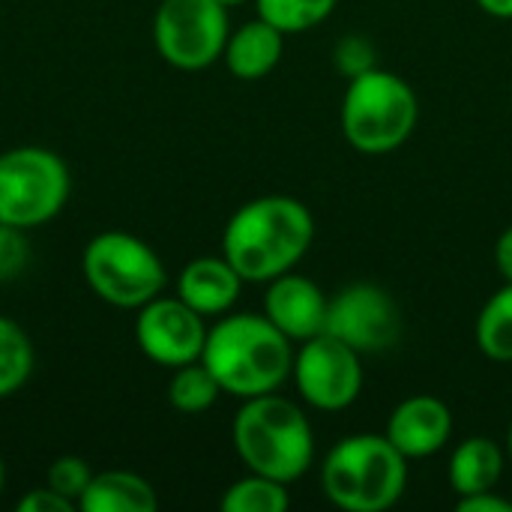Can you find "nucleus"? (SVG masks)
Returning a JSON list of instances; mask_svg holds the SVG:
<instances>
[{"instance_id":"7","label":"nucleus","mask_w":512,"mask_h":512,"mask_svg":"<svg viewBox=\"0 0 512 512\" xmlns=\"http://www.w3.org/2000/svg\"><path fill=\"white\" fill-rule=\"evenodd\" d=\"M69 192L72 177L60 153L33 144L0 153V222L33 231L63 210Z\"/></svg>"},{"instance_id":"16","label":"nucleus","mask_w":512,"mask_h":512,"mask_svg":"<svg viewBox=\"0 0 512 512\" xmlns=\"http://www.w3.org/2000/svg\"><path fill=\"white\" fill-rule=\"evenodd\" d=\"M156 507V489L132 471H99L78 498L81 512H153Z\"/></svg>"},{"instance_id":"27","label":"nucleus","mask_w":512,"mask_h":512,"mask_svg":"<svg viewBox=\"0 0 512 512\" xmlns=\"http://www.w3.org/2000/svg\"><path fill=\"white\" fill-rule=\"evenodd\" d=\"M459 512H512L510 498H501L495 489L489 492H477V495H465L456 501Z\"/></svg>"},{"instance_id":"22","label":"nucleus","mask_w":512,"mask_h":512,"mask_svg":"<svg viewBox=\"0 0 512 512\" xmlns=\"http://www.w3.org/2000/svg\"><path fill=\"white\" fill-rule=\"evenodd\" d=\"M336 3L339 0H255V9L282 33H306L327 21Z\"/></svg>"},{"instance_id":"1","label":"nucleus","mask_w":512,"mask_h":512,"mask_svg":"<svg viewBox=\"0 0 512 512\" xmlns=\"http://www.w3.org/2000/svg\"><path fill=\"white\" fill-rule=\"evenodd\" d=\"M315 240L312 210L291 195H261L246 201L222 231V255L243 282H273L291 273Z\"/></svg>"},{"instance_id":"19","label":"nucleus","mask_w":512,"mask_h":512,"mask_svg":"<svg viewBox=\"0 0 512 512\" xmlns=\"http://www.w3.org/2000/svg\"><path fill=\"white\" fill-rule=\"evenodd\" d=\"M36 351L30 336L12 318L0 315V399L15 396L33 375Z\"/></svg>"},{"instance_id":"12","label":"nucleus","mask_w":512,"mask_h":512,"mask_svg":"<svg viewBox=\"0 0 512 512\" xmlns=\"http://www.w3.org/2000/svg\"><path fill=\"white\" fill-rule=\"evenodd\" d=\"M327 306H330V297L309 276H300L291 270L267 282L264 315L279 333H285L297 345L324 333Z\"/></svg>"},{"instance_id":"10","label":"nucleus","mask_w":512,"mask_h":512,"mask_svg":"<svg viewBox=\"0 0 512 512\" xmlns=\"http://www.w3.org/2000/svg\"><path fill=\"white\" fill-rule=\"evenodd\" d=\"M324 333L351 345L363 357L381 354L399 342L402 312L387 288L375 282H354L330 297Z\"/></svg>"},{"instance_id":"29","label":"nucleus","mask_w":512,"mask_h":512,"mask_svg":"<svg viewBox=\"0 0 512 512\" xmlns=\"http://www.w3.org/2000/svg\"><path fill=\"white\" fill-rule=\"evenodd\" d=\"M477 6L492 18H504V21L512 18V0H477Z\"/></svg>"},{"instance_id":"5","label":"nucleus","mask_w":512,"mask_h":512,"mask_svg":"<svg viewBox=\"0 0 512 512\" xmlns=\"http://www.w3.org/2000/svg\"><path fill=\"white\" fill-rule=\"evenodd\" d=\"M420 102L414 87L387 69H369L348 78L342 96V135L366 156L399 150L417 129Z\"/></svg>"},{"instance_id":"2","label":"nucleus","mask_w":512,"mask_h":512,"mask_svg":"<svg viewBox=\"0 0 512 512\" xmlns=\"http://www.w3.org/2000/svg\"><path fill=\"white\" fill-rule=\"evenodd\" d=\"M201 363L213 372L222 393L252 399L276 393L294 369V342L261 312H228L210 330Z\"/></svg>"},{"instance_id":"25","label":"nucleus","mask_w":512,"mask_h":512,"mask_svg":"<svg viewBox=\"0 0 512 512\" xmlns=\"http://www.w3.org/2000/svg\"><path fill=\"white\" fill-rule=\"evenodd\" d=\"M27 258H30V249H27L24 231L0 222V282L15 279L27 267Z\"/></svg>"},{"instance_id":"32","label":"nucleus","mask_w":512,"mask_h":512,"mask_svg":"<svg viewBox=\"0 0 512 512\" xmlns=\"http://www.w3.org/2000/svg\"><path fill=\"white\" fill-rule=\"evenodd\" d=\"M507 456L512 459V420H510V429H507Z\"/></svg>"},{"instance_id":"31","label":"nucleus","mask_w":512,"mask_h":512,"mask_svg":"<svg viewBox=\"0 0 512 512\" xmlns=\"http://www.w3.org/2000/svg\"><path fill=\"white\" fill-rule=\"evenodd\" d=\"M222 6H228V9H234V6H243V3H249V0H219Z\"/></svg>"},{"instance_id":"17","label":"nucleus","mask_w":512,"mask_h":512,"mask_svg":"<svg viewBox=\"0 0 512 512\" xmlns=\"http://www.w3.org/2000/svg\"><path fill=\"white\" fill-rule=\"evenodd\" d=\"M450 489L465 498L477 492H489L501 483L504 474V450L483 435L465 438L450 456Z\"/></svg>"},{"instance_id":"26","label":"nucleus","mask_w":512,"mask_h":512,"mask_svg":"<svg viewBox=\"0 0 512 512\" xmlns=\"http://www.w3.org/2000/svg\"><path fill=\"white\" fill-rule=\"evenodd\" d=\"M18 512H72L75 504L69 498H63L60 492H54L51 486H42V489H30L24 498H18L15 504Z\"/></svg>"},{"instance_id":"13","label":"nucleus","mask_w":512,"mask_h":512,"mask_svg":"<svg viewBox=\"0 0 512 512\" xmlns=\"http://www.w3.org/2000/svg\"><path fill=\"white\" fill-rule=\"evenodd\" d=\"M384 435L405 459H429L447 447L453 435V414L438 396L417 393L393 408Z\"/></svg>"},{"instance_id":"30","label":"nucleus","mask_w":512,"mask_h":512,"mask_svg":"<svg viewBox=\"0 0 512 512\" xmlns=\"http://www.w3.org/2000/svg\"><path fill=\"white\" fill-rule=\"evenodd\" d=\"M3 486H6V465H3V456H0V495H3Z\"/></svg>"},{"instance_id":"3","label":"nucleus","mask_w":512,"mask_h":512,"mask_svg":"<svg viewBox=\"0 0 512 512\" xmlns=\"http://www.w3.org/2000/svg\"><path fill=\"white\" fill-rule=\"evenodd\" d=\"M231 441L246 471L288 486L315 465L312 423L297 402L279 393L243 399L231 423Z\"/></svg>"},{"instance_id":"6","label":"nucleus","mask_w":512,"mask_h":512,"mask_svg":"<svg viewBox=\"0 0 512 512\" xmlns=\"http://www.w3.org/2000/svg\"><path fill=\"white\" fill-rule=\"evenodd\" d=\"M81 273L102 303L132 312L156 300L168 282L156 249L126 231L96 234L81 252Z\"/></svg>"},{"instance_id":"18","label":"nucleus","mask_w":512,"mask_h":512,"mask_svg":"<svg viewBox=\"0 0 512 512\" xmlns=\"http://www.w3.org/2000/svg\"><path fill=\"white\" fill-rule=\"evenodd\" d=\"M477 348L495 360L512 363V282H504L477 315Z\"/></svg>"},{"instance_id":"23","label":"nucleus","mask_w":512,"mask_h":512,"mask_svg":"<svg viewBox=\"0 0 512 512\" xmlns=\"http://www.w3.org/2000/svg\"><path fill=\"white\" fill-rule=\"evenodd\" d=\"M93 468H90V462L87 459H81V456H57L51 465H48V471H45V486H51L54 492H60L63 498H69L75 507H78V498L84 495V489L90 486V480H93Z\"/></svg>"},{"instance_id":"21","label":"nucleus","mask_w":512,"mask_h":512,"mask_svg":"<svg viewBox=\"0 0 512 512\" xmlns=\"http://www.w3.org/2000/svg\"><path fill=\"white\" fill-rule=\"evenodd\" d=\"M219 507L225 512H285L291 507L288 483L249 471L243 480L225 489Z\"/></svg>"},{"instance_id":"4","label":"nucleus","mask_w":512,"mask_h":512,"mask_svg":"<svg viewBox=\"0 0 512 512\" xmlns=\"http://www.w3.org/2000/svg\"><path fill=\"white\" fill-rule=\"evenodd\" d=\"M408 486V459L387 435H348L330 447L321 465V489L345 512H384Z\"/></svg>"},{"instance_id":"9","label":"nucleus","mask_w":512,"mask_h":512,"mask_svg":"<svg viewBox=\"0 0 512 512\" xmlns=\"http://www.w3.org/2000/svg\"><path fill=\"white\" fill-rule=\"evenodd\" d=\"M291 378L303 402L318 411H345L363 393V354L321 333L294 351Z\"/></svg>"},{"instance_id":"8","label":"nucleus","mask_w":512,"mask_h":512,"mask_svg":"<svg viewBox=\"0 0 512 512\" xmlns=\"http://www.w3.org/2000/svg\"><path fill=\"white\" fill-rule=\"evenodd\" d=\"M228 33V6L219 0H162L153 15V45L180 72H201L222 60Z\"/></svg>"},{"instance_id":"20","label":"nucleus","mask_w":512,"mask_h":512,"mask_svg":"<svg viewBox=\"0 0 512 512\" xmlns=\"http://www.w3.org/2000/svg\"><path fill=\"white\" fill-rule=\"evenodd\" d=\"M219 396H222V387L201 360L177 366L168 381V402L180 414H204L216 405Z\"/></svg>"},{"instance_id":"28","label":"nucleus","mask_w":512,"mask_h":512,"mask_svg":"<svg viewBox=\"0 0 512 512\" xmlns=\"http://www.w3.org/2000/svg\"><path fill=\"white\" fill-rule=\"evenodd\" d=\"M495 264H498V273L504 276V282H512V225L504 228V234L495 243Z\"/></svg>"},{"instance_id":"24","label":"nucleus","mask_w":512,"mask_h":512,"mask_svg":"<svg viewBox=\"0 0 512 512\" xmlns=\"http://www.w3.org/2000/svg\"><path fill=\"white\" fill-rule=\"evenodd\" d=\"M333 60H336V69L345 78H357V75L375 69V48L363 36H345V39L336 42Z\"/></svg>"},{"instance_id":"14","label":"nucleus","mask_w":512,"mask_h":512,"mask_svg":"<svg viewBox=\"0 0 512 512\" xmlns=\"http://www.w3.org/2000/svg\"><path fill=\"white\" fill-rule=\"evenodd\" d=\"M243 291V276L225 255L195 258L177 276V297L204 318H222L234 309Z\"/></svg>"},{"instance_id":"15","label":"nucleus","mask_w":512,"mask_h":512,"mask_svg":"<svg viewBox=\"0 0 512 512\" xmlns=\"http://www.w3.org/2000/svg\"><path fill=\"white\" fill-rule=\"evenodd\" d=\"M282 54H285V33L258 15L255 21H246L228 33L222 60L234 78L258 81L279 66Z\"/></svg>"},{"instance_id":"11","label":"nucleus","mask_w":512,"mask_h":512,"mask_svg":"<svg viewBox=\"0 0 512 512\" xmlns=\"http://www.w3.org/2000/svg\"><path fill=\"white\" fill-rule=\"evenodd\" d=\"M204 315L186 306L180 297H156L138 309L135 318V342L141 354L165 369H177L201 360L207 342Z\"/></svg>"}]
</instances>
